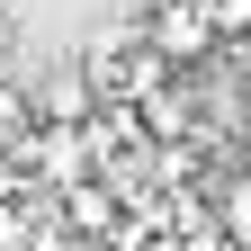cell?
I'll list each match as a JSON object with an SVG mask.
<instances>
[{
	"label": "cell",
	"mask_w": 251,
	"mask_h": 251,
	"mask_svg": "<svg viewBox=\"0 0 251 251\" xmlns=\"http://www.w3.org/2000/svg\"><path fill=\"white\" fill-rule=\"evenodd\" d=\"M215 215H225V233H233V242L251 251V171H242V179H225V188H215Z\"/></svg>",
	"instance_id": "3957f363"
},
{
	"label": "cell",
	"mask_w": 251,
	"mask_h": 251,
	"mask_svg": "<svg viewBox=\"0 0 251 251\" xmlns=\"http://www.w3.org/2000/svg\"><path fill=\"white\" fill-rule=\"evenodd\" d=\"M54 215H63L72 242H117V233H126V188H117L108 171H90V179H72V188H54Z\"/></svg>",
	"instance_id": "6da1fadb"
},
{
	"label": "cell",
	"mask_w": 251,
	"mask_h": 251,
	"mask_svg": "<svg viewBox=\"0 0 251 251\" xmlns=\"http://www.w3.org/2000/svg\"><path fill=\"white\" fill-rule=\"evenodd\" d=\"M27 135H36V99L0 81V144H27Z\"/></svg>",
	"instance_id": "277c9868"
},
{
	"label": "cell",
	"mask_w": 251,
	"mask_h": 251,
	"mask_svg": "<svg viewBox=\"0 0 251 251\" xmlns=\"http://www.w3.org/2000/svg\"><path fill=\"white\" fill-rule=\"evenodd\" d=\"M233 144H242V162H251V117H242V126H233Z\"/></svg>",
	"instance_id": "5b68a950"
},
{
	"label": "cell",
	"mask_w": 251,
	"mask_h": 251,
	"mask_svg": "<svg viewBox=\"0 0 251 251\" xmlns=\"http://www.w3.org/2000/svg\"><path fill=\"white\" fill-rule=\"evenodd\" d=\"M144 36L162 45L171 63H206L215 45H225V27H215V0H152Z\"/></svg>",
	"instance_id": "7a4b0ae2"
}]
</instances>
